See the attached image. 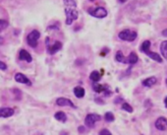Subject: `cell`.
Listing matches in <instances>:
<instances>
[{
  "label": "cell",
  "instance_id": "obj_8",
  "mask_svg": "<svg viewBox=\"0 0 167 135\" xmlns=\"http://www.w3.org/2000/svg\"><path fill=\"white\" fill-rule=\"evenodd\" d=\"M155 127L158 130H166L167 129V119L165 117H159L155 121Z\"/></svg>",
  "mask_w": 167,
  "mask_h": 135
},
{
  "label": "cell",
  "instance_id": "obj_12",
  "mask_svg": "<svg viewBox=\"0 0 167 135\" xmlns=\"http://www.w3.org/2000/svg\"><path fill=\"white\" fill-rule=\"evenodd\" d=\"M14 114V109L11 108H1L0 109V117H9Z\"/></svg>",
  "mask_w": 167,
  "mask_h": 135
},
{
  "label": "cell",
  "instance_id": "obj_6",
  "mask_svg": "<svg viewBox=\"0 0 167 135\" xmlns=\"http://www.w3.org/2000/svg\"><path fill=\"white\" fill-rule=\"evenodd\" d=\"M101 119V116L98 114H87L86 116V119H85V124L89 127H93L95 123L97 121H99Z\"/></svg>",
  "mask_w": 167,
  "mask_h": 135
},
{
  "label": "cell",
  "instance_id": "obj_24",
  "mask_svg": "<svg viewBox=\"0 0 167 135\" xmlns=\"http://www.w3.org/2000/svg\"><path fill=\"white\" fill-rule=\"evenodd\" d=\"M99 135H112L111 132L109 130H107V129H102L100 132H99Z\"/></svg>",
  "mask_w": 167,
  "mask_h": 135
},
{
  "label": "cell",
  "instance_id": "obj_7",
  "mask_svg": "<svg viewBox=\"0 0 167 135\" xmlns=\"http://www.w3.org/2000/svg\"><path fill=\"white\" fill-rule=\"evenodd\" d=\"M62 49V44L60 41H55L52 46H47V51H48L49 54H54L57 51H59Z\"/></svg>",
  "mask_w": 167,
  "mask_h": 135
},
{
  "label": "cell",
  "instance_id": "obj_1",
  "mask_svg": "<svg viewBox=\"0 0 167 135\" xmlns=\"http://www.w3.org/2000/svg\"><path fill=\"white\" fill-rule=\"evenodd\" d=\"M64 7H65V13H66L67 19L66 24L71 25L75 20L78 19L79 13L77 10V5L74 0H64Z\"/></svg>",
  "mask_w": 167,
  "mask_h": 135
},
{
  "label": "cell",
  "instance_id": "obj_25",
  "mask_svg": "<svg viewBox=\"0 0 167 135\" xmlns=\"http://www.w3.org/2000/svg\"><path fill=\"white\" fill-rule=\"evenodd\" d=\"M0 69L1 70H6L7 69V65L4 62H2V61H0Z\"/></svg>",
  "mask_w": 167,
  "mask_h": 135
},
{
  "label": "cell",
  "instance_id": "obj_26",
  "mask_svg": "<svg viewBox=\"0 0 167 135\" xmlns=\"http://www.w3.org/2000/svg\"><path fill=\"white\" fill-rule=\"evenodd\" d=\"M162 35L164 36H167V30H164L163 32H162Z\"/></svg>",
  "mask_w": 167,
  "mask_h": 135
},
{
  "label": "cell",
  "instance_id": "obj_17",
  "mask_svg": "<svg viewBox=\"0 0 167 135\" xmlns=\"http://www.w3.org/2000/svg\"><path fill=\"white\" fill-rule=\"evenodd\" d=\"M100 78H101L100 73L98 71H97V70H95V71H92L90 75V79L92 81H93V82H97V81H99Z\"/></svg>",
  "mask_w": 167,
  "mask_h": 135
},
{
  "label": "cell",
  "instance_id": "obj_5",
  "mask_svg": "<svg viewBox=\"0 0 167 135\" xmlns=\"http://www.w3.org/2000/svg\"><path fill=\"white\" fill-rule=\"evenodd\" d=\"M119 39L127 41H133L137 38V33L131 30H124L122 32L119 33Z\"/></svg>",
  "mask_w": 167,
  "mask_h": 135
},
{
  "label": "cell",
  "instance_id": "obj_30",
  "mask_svg": "<svg viewBox=\"0 0 167 135\" xmlns=\"http://www.w3.org/2000/svg\"><path fill=\"white\" fill-rule=\"evenodd\" d=\"M79 131L83 132V131H84V128H83V127H81V128H80V127H79Z\"/></svg>",
  "mask_w": 167,
  "mask_h": 135
},
{
  "label": "cell",
  "instance_id": "obj_9",
  "mask_svg": "<svg viewBox=\"0 0 167 135\" xmlns=\"http://www.w3.org/2000/svg\"><path fill=\"white\" fill-rule=\"evenodd\" d=\"M56 105L60 106H72V108H75L72 101H70L69 99H66V98H59V99H57L56 100Z\"/></svg>",
  "mask_w": 167,
  "mask_h": 135
},
{
  "label": "cell",
  "instance_id": "obj_15",
  "mask_svg": "<svg viewBox=\"0 0 167 135\" xmlns=\"http://www.w3.org/2000/svg\"><path fill=\"white\" fill-rule=\"evenodd\" d=\"M155 83H156V78H155V77L148 78V79L143 81V85L146 86V87H152Z\"/></svg>",
  "mask_w": 167,
  "mask_h": 135
},
{
  "label": "cell",
  "instance_id": "obj_3",
  "mask_svg": "<svg viewBox=\"0 0 167 135\" xmlns=\"http://www.w3.org/2000/svg\"><path fill=\"white\" fill-rule=\"evenodd\" d=\"M87 13H89L90 15H92V17H95V18H98V19L105 18L107 16V11L105 8L103 7H92L87 10Z\"/></svg>",
  "mask_w": 167,
  "mask_h": 135
},
{
  "label": "cell",
  "instance_id": "obj_14",
  "mask_svg": "<svg viewBox=\"0 0 167 135\" xmlns=\"http://www.w3.org/2000/svg\"><path fill=\"white\" fill-rule=\"evenodd\" d=\"M92 89L97 93H101V92H105L106 90H108V87L106 85L103 86V85H99V84H97V83H95L92 85Z\"/></svg>",
  "mask_w": 167,
  "mask_h": 135
},
{
  "label": "cell",
  "instance_id": "obj_22",
  "mask_svg": "<svg viewBox=\"0 0 167 135\" xmlns=\"http://www.w3.org/2000/svg\"><path fill=\"white\" fill-rule=\"evenodd\" d=\"M8 26H9V24H8V22L6 20H1L0 19V32L5 30Z\"/></svg>",
  "mask_w": 167,
  "mask_h": 135
},
{
  "label": "cell",
  "instance_id": "obj_20",
  "mask_svg": "<svg viewBox=\"0 0 167 135\" xmlns=\"http://www.w3.org/2000/svg\"><path fill=\"white\" fill-rule=\"evenodd\" d=\"M115 58H116V60H117L118 62L125 63V56L123 55V52L120 51V50H119V51H117V53H116Z\"/></svg>",
  "mask_w": 167,
  "mask_h": 135
},
{
  "label": "cell",
  "instance_id": "obj_32",
  "mask_svg": "<svg viewBox=\"0 0 167 135\" xmlns=\"http://www.w3.org/2000/svg\"><path fill=\"white\" fill-rule=\"evenodd\" d=\"M166 84H167V79H166Z\"/></svg>",
  "mask_w": 167,
  "mask_h": 135
},
{
  "label": "cell",
  "instance_id": "obj_4",
  "mask_svg": "<svg viewBox=\"0 0 167 135\" xmlns=\"http://www.w3.org/2000/svg\"><path fill=\"white\" fill-rule=\"evenodd\" d=\"M39 38H41V33H39L38 30H33L28 35L27 43L31 47H36Z\"/></svg>",
  "mask_w": 167,
  "mask_h": 135
},
{
  "label": "cell",
  "instance_id": "obj_21",
  "mask_svg": "<svg viewBox=\"0 0 167 135\" xmlns=\"http://www.w3.org/2000/svg\"><path fill=\"white\" fill-rule=\"evenodd\" d=\"M114 119H115L114 114H113L112 112H110V111L106 112L105 115H104V119H105L107 122H112L113 120H114Z\"/></svg>",
  "mask_w": 167,
  "mask_h": 135
},
{
  "label": "cell",
  "instance_id": "obj_18",
  "mask_svg": "<svg viewBox=\"0 0 167 135\" xmlns=\"http://www.w3.org/2000/svg\"><path fill=\"white\" fill-rule=\"evenodd\" d=\"M74 95L76 96L77 98H83L85 96V89L82 88V87H76L74 89Z\"/></svg>",
  "mask_w": 167,
  "mask_h": 135
},
{
  "label": "cell",
  "instance_id": "obj_29",
  "mask_svg": "<svg viewBox=\"0 0 167 135\" xmlns=\"http://www.w3.org/2000/svg\"><path fill=\"white\" fill-rule=\"evenodd\" d=\"M0 44H3V38L0 36Z\"/></svg>",
  "mask_w": 167,
  "mask_h": 135
},
{
  "label": "cell",
  "instance_id": "obj_10",
  "mask_svg": "<svg viewBox=\"0 0 167 135\" xmlns=\"http://www.w3.org/2000/svg\"><path fill=\"white\" fill-rule=\"evenodd\" d=\"M15 80L17 82L22 83V84H27V85H29V86L32 85V83L30 82V80L28 79L24 74H22V73H17L15 75Z\"/></svg>",
  "mask_w": 167,
  "mask_h": 135
},
{
  "label": "cell",
  "instance_id": "obj_11",
  "mask_svg": "<svg viewBox=\"0 0 167 135\" xmlns=\"http://www.w3.org/2000/svg\"><path fill=\"white\" fill-rule=\"evenodd\" d=\"M19 58H20L21 60L27 61V62H31V61L33 60L32 55H31L26 49H22L21 51H20V53H19Z\"/></svg>",
  "mask_w": 167,
  "mask_h": 135
},
{
  "label": "cell",
  "instance_id": "obj_19",
  "mask_svg": "<svg viewBox=\"0 0 167 135\" xmlns=\"http://www.w3.org/2000/svg\"><path fill=\"white\" fill-rule=\"evenodd\" d=\"M160 50L162 55L167 59V41H163V43L160 44Z\"/></svg>",
  "mask_w": 167,
  "mask_h": 135
},
{
  "label": "cell",
  "instance_id": "obj_16",
  "mask_svg": "<svg viewBox=\"0 0 167 135\" xmlns=\"http://www.w3.org/2000/svg\"><path fill=\"white\" fill-rule=\"evenodd\" d=\"M54 117L58 120V121H61V122H65V121L67 120L66 114H65L63 111H58V112H56V114H54Z\"/></svg>",
  "mask_w": 167,
  "mask_h": 135
},
{
  "label": "cell",
  "instance_id": "obj_23",
  "mask_svg": "<svg viewBox=\"0 0 167 135\" xmlns=\"http://www.w3.org/2000/svg\"><path fill=\"white\" fill-rule=\"evenodd\" d=\"M122 109H124V111H127L128 112H132L133 111V108L129 105V104H127V103H124L123 104Z\"/></svg>",
  "mask_w": 167,
  "mask_h": 135
},
{
  "label": "cell",
  "instance_id": "obj_2",
  "mask_svg": "<svg viewBox=\"0 0 167 135\" xmlns=\"http://www.w3.org/2000/svg\"><path fill=\"white\" fill-rule=\"evenodd\" d=\"M149 47H151V41H145L141 46V50L143 52H145L149 57L151 58V59L157 61V62H162V58H161V56L159 54H157V53L151 51V50H149Z\"/></svg>",
  "mask_w": 167,
  "mask_h": 135
},
{
  "label": "cell",
  "instance_id": "obj_28",
  "mask_svg": "<svg viewBox=\"0 0 167 135\" xmlns=\"http://www.w3.org/2000/svg\"><path fill=\"white\" fill-rule=\"evenodd\" d=\"M119 2H120V3H124V2H126L127 0H118Z\"/></svg>",
  "mask_w": 167,
  "mask_h": 135
},
{
  "label": "cell",
  "instance_id": "obj_31",
  "mask_svg": "<svg viewBox=\"0 0 167 135\" xmlns=\"http://www.w3.org/2000/svg\"><path fill=\"white\" fill-rule=\"evenodd\" d=\"M90 1H95V0H90Z\"/></svg>",
  "mask_w": 167,
  "mask_h": 135
},
{
  "label": "cell",
  "instance_id": "obj_13",
  "mask_svg": "<svg viewBox=\"0 0 167 135\" xmlns=\"http://www.w3.org/2000/svg\"><path fill=\"white\" fill-rule=\"evenodd\" d=\"M138 55L136 54L135 52H131L130 55L128 56L127 58H125V63H128V64H135L137 63L138 61Z\"/></svg>",
  "mask_w": 167,
  "mask_h": 135
},
{
  "label": "cell",
  "instance_id": "obj_27",
  "mask_svg": "<svg viewBox=\"0 0 167 135\" xmlns=\"http://www.w3.org/2000/svg\"><path fill=\"white\" fill-rule=\"evenodd\" d=\"M164 104H165V106L167 108V97L165 98V100H164Z\"/></svg>",
  "mask_w": 167,
  "mask_h": 135
}]
</instances>
